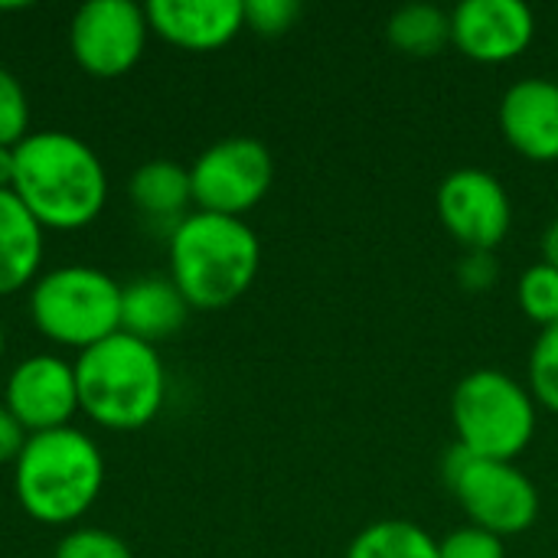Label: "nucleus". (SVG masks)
<instances>
[{
  "instance_id": "5701e85b",
  "label": "nucleus",
  "mask_w": 558,
  "mask_h": 558,
  "mask_svg": "<svg viewBox=\"0 0 558 558\" xmlns=\"http://www.w3.org/2000/svg\"><path fill=\"white\" fill-rule=\"evenodd\" d=\"M438 556L441 558H507L504 539L481 530V526H464L448 533L438 543Z\"/></svg>"
},
{
  "instance_id": "aec40b11",
  "label": "nucleus",
  "mask_w": 558,
  "mask_h": 558,
  "mask_svg": "<svg viewBox=\"0 0 558 558\" xmlns=\"http://www.w3.org/2000/svg\"><path fill=\"white\" fill-rule=\"evenodd\" d=\"M517 301H520V311L539 324L543 330L546 327H556L558 324V271L553 265L539 262V265H530L523 275H520V284H517Z\"/></svg>"
},
{
  "instance_id": "f03ea898",
  "label": "nucleus",
  "mask_w": 558,
  "mask_h": 558,
  "mask_svg": "<svg viewBox=\"0 0 558 558\" xmlns=\"http://www.w3.org/2000/svg\"><path fill=\"white\" fill-rule=\"evenodd\" d=\"M262 262L252 226L235 216L190 213L170 235V281L190 307L216 311L239 301Z\"/></svg>"
},
{
  "instance_id": "bb28decb",
  "label": "nucleus",
  "mask_w": 558,
  "mask_h": 558,
  "mask_svg": "<svg viewBox=\"0 0 558 558\" xmlns=\"http://www.w3.org/2000/svg\"><path fill=\"white\" fill-rule=\"evenodd\" d=\"M26 438H23V425L10 415L7 405H0V464L10 458H20Z\"/></svg>"
},
{
  "instance_id": "393cba45",
  "label": "nucleus",
  "mask_w": 558,
  "mask_h": 558,
  "mask_svg": "<svg viewBox=\"0 0 558 558\" xmlns=\"http://www.w3.org/2000/svg\"><path fill=\"white\" fill-rule=\"evenodd\" d=\"M56 558H131V549L105 530H75L59 543Z\"/></svg>"
},
{
  "instance_id": "c756f323",
  "label": "nucleus",
  "mask_w": 558,
  "mask_h": 558,
  "mask_svg": "<svg viewBox=\"0 0 558 558\" xmlns=\"http://www.w3.org/2000/svg\"><path fill=\"white\" fill-rule=\"evenodd\" d=\"M0 353H3V327H0Z\"/></svg>"
},
{
  "instance_id": "f257e3e1",
  "label": "nucleus",
  "mask_w": 558,
  "mask_h": 558,
  "mask_svg": "<svg viewBox=\"0 0 558 558\" xmlns=\"http://www.w3.org/2000/svg\"><path fill=\"white\" fill-rule=\"evenodd\" d=\"M10 190L39 226L82 229L105 209L108 177L85 141L65 131H36L13 147Z\"/></svg>"
},
{
  "instance_id": "412c9836",
  "label": "nucleus",
  "mask_w": 558,
  "mask_h": 558,
  "mask_svg": "<svg viewBox=\"0 0 558 558\" xmlns=\"http://www.w3.org/2000/svg\"><path fill=\"white\" fill-rule=\"evenodd\" d=\"M530 392L539 405L558 412V324L546 327L530 350Z\"/></svg>"
},
{
  "instance_id": "ddd939ff",
  "label": "nucleus",
  "mask_w": 558,
  "mask_h": 558,
  "mask_svg": "<svg viewBox=\"0 0 558 558\" xmlns=\"http://www.w3.org/2000/svg\"><path fill=\"white\" fill-rule=\"evenodd\" d=\"M500 131L526 160H558V82L543 75L513 82L500 101Z\"/></svg>"
},
{
  "instance_id": "f3484780",
  "label": "nucleus",
  "mask_w": 558,
  "mask_h": 558,
  "mask_svg": "<svg viewBox=\"0 0 558 558\" xmlns=\"http://www.w3.org/2000/svg\"><path fill=\"white\" fill-rule=\"evenodd\" d=\"M386 33L399 52L428 59L451 43V13L435 3H405L389 16Z\"/></svg>"
},
{
  "instance_id": "39448f33",
  "label": "nucleus",
  "mask_w": 558,
  "mask_h": 558,
  "mask_svg": "<svg viewBox=\"0 0 558 558\" xmlns=\"http://www.w3.org/2000/svg\"><path fill=\"white\" fill-rule=\"evenodd\" d=\"M451 425L468 454L513 461L536 435V399L500 369H474L451 392Z\"/></svg>"
},
{
  "instance_id": "a211bd4d",
  "label": "nucleus",
  "mask_w": 558,
  "mask_h": 558,
  "mask_svg": "<svg viewBox=\"0 0 558 558\" xmlns=\"http://www.w3.org/2000/svg\"><path fill=\"white\" fill-rule=\"evenodd\" d=\"M347 558H441L438 543L409 520L369 523L347 549Z\"/></svg>"
},
{
  "instance_id": "9d476101",
  "label": "nucleus",
  "mask_w": 558,
  "mask_h": 558,
  "mask_svg": "<svg viewBox=\"0 0 558 558\" xmlns=\"http://www.w3.org/2000/svg\"><path fill=\"white\" fill-rule=\"evenodd\" d=\"M438 219L468 252H494L510 235L513 203L494 173L461 167L438 186Z\"/></svg>"
},
{
  "instance_id": "7ed1b4c3",
  "label": "nucleus",
  "mask_w": 558,
  "mask_h": 558,
  "mask_svg": "<svg viewBox=\"0 0 558 558\" xmlns=\"http://www.w3.org/2000/svg\"><path fill=\"white\" fill-rule=\"evenodd\" d=\"M72 369L78 409L101 428H144L163 405L167 376L154 343H144L124 330L82 350Z\"/></svg>"
},
{
  "instance_id": "6e6552de",
  "label": "nucleus",
  "mask_w": 558,
  "mask_h": 558,
  "mask_svg": "<svg viewBox=\"0 0 558 558\" xmlns=\"http://www.w3.org/2000/svg\"><path fill=\"white\" fill-rule=\"evenodd\" d=\"M275 180V160L255 137H226L203 150L190 167L193 203L203 213L242 219L255 209Z\"/></svg>"
},
{
  "instance_id": "a878e982",
  "label": "nucleus",
  "mask_w": 558,
  "mask_h": 558,
  "mask_svg": "<svg viewBox=\"0 0 558 558\" xmlns=\"http://www.w3.org/2000/svg\"><path fill=\"white\" fill-rule=\"evenodd\" d=\"M458 275H461L468 291H487L497 281V262H494L490 252H468Z\"/></svg>"
},
{
  "instance_id": "20e7f679",
  "label": "nucleus",
  "mask_w": 558,
  "mask_h": 558,
  "mask_svg": "<svg viewBox=\"0 0 558 558\" xmlns=\"http://www.w3.org/2000/svg\"><path fill=\"white\" fill-rule=\"evenodd\" d=\"M105 461L98 445L78 428L29 435L16 458V497L39 523H72L101 494Z\"/></svg>"
},
{
  "instance_id": "6ab92c4d",
  "label": "nucleus",
  "mask_w": 558,
  "mask_h": 558,
  "mask_svg": "<svg viewBox=\"0 0 558 558\" xmlns=\"http://www.w3.org/2000/svg\"><path fill=\"white\" fill-rule=\"evenodd\" d=\"M131 196L150 216H177L193 199L190 170L173 160H150L131 177Z\"/></svg>"
},
{
  "instance_id": "dca6fc26",
  "label": "nucleus",
  "mask_w": 558,
  "mask_h": 558,
  "mask_svg": "<svg viewBox=\"0 0 558 558\" xmlns=\"http://www.w3.org/2000/svg\"><path fill=\"white\" fill-rule=\"evenodd\" d=\"M43 258V226L13 190H0V294L26 288Z\"/></svg>"
},
{
  "instance_id": "423d86ee",
  "label": "nucleus",
  "mask_w": 558,
  "mask_h": 558,
  "mask_svg": "<svg viewBox=\"0 0 558 558\" xmlns=\"http://www.w3.org/2000/svg\"><path fill=\"white\" fill-rule=\"evenodd\" d=\"M121 291L98 268L65 265L36 281L29 311L43 337L88 350L121 330Z\"/></svg>"
},
{
  "instance_id": "cd10ccee",
  "label": "nucleus",
  "mask_w": 558,
  "mask_h": 558,
  "mask_svg": "<svg viewBox=\"0 0 558 558\" xmlns=\"http://www.w3.org/2000/svg\"><path fill=\"white\" fill-rule=\"evenodd\" d=\"M543 262L558 271V219H553L543 232Z\"/></svg>"
},
{
  "instance_id": "b1692460",
  "label": "nucleus",
  "mask_w": 558,
  "mask_h": 558,
  "mask_svg": "<svg viewBox=\"0 0 558 558\" xmlns=\"http://www.w3.org/2000/svg\"><path fill=\"white\" fill-rule=\"evenodd\" d=\"M245 26H252L262 36H281L294 26L301 16L298 0H245Z\"/></svg>"
},
{
  "instance_id": "f8f14e48",
  "label": "nucleus",
  "mask_w": 558,
  "mask_h": 558,
  "mask_svg": "<svg viewBox=\"0 0 558 558\" xmlns=\"http://www.w3.org/2000/svg\"><path fill=\"white\" fill-rule=\"evenodd\" d=\"M7 409L23 432L65 428L78 409L75 369L59 356H29L7 379Z\"/></svg>"
},
{
  "instance_id": "9b49d317",
  "label": "nucleus",
  "mask_w": 558,
  "mask_h": 558,
  "mask_svg": "<svg viewBox=\"0 0 558 558\" xmlns=\"http://www.w3.org/2000/svg\"><path fill=\"white\" fill-rule=\"evenodd\" d=\"M536 36V16L523 0H464L451 10V43L474 62H510Z\"/></svg>"
},
{
  "instance_id": "4be33fe9",
  "label": "nucleus",
  "mask_w": 558,
  "mask_h": 558,
  "mask_svg": "<svg viewBox=\"0 0 558 558\" xmlns=\"http://www.w3.org/2000/svg\"><path fill=\"white\" fill-rule=\"evenodd\" d=\"M29 124V105L23 85L0 69V147H16L26 137Z\"/></svg>"
},
{
  "instance_id": "4468645a",
  "label": "nucleus",
  "mask_w": 558,
  "mask_h": 558,
  "mask_svg": "<svg viewBox=\"0 0 558 558\" xmlns=\"http://www.w3.org/2000/svg\"><path fill=\"white\" fill-rule=\"evenodd\" d=\"M144 13L154 33L190 52L219 49L245 26L242 0H150Z\"/></svg>"
},
{
  "instance_id": "2eb2a0df",
  "label": "nucleus",
  "mask_w": 558,
  "mask_h": 558,
  "mask_svg": "<svg viewBox=\"0 0 558 558\" xmlns=\"http://www.w3.org/2000/svg\"><path fill=\"white\" fill-rule=\"evenodd\" d=\"M186 298L163 278H141L121 291V330L144 343L177 333L186 324Z\"/></svg>"
},
{
  "instance_id": "1a4fd4ad",
  "label": "nucleus",
  "mask_w": 558,
  "mask_h": 558,
  "mask_svg": "<svg viewBox=\"0 0 558 558\" xmlns=\"http://www.w3.org/2000/svg\"><path fill=\"white\" fill-rule=\"evenodd\" d=\"M147 29L150 23L144 7L131 0H88L72 16V56L98 78L124 75L141 59Z\"/></svg>"
},
{
  "instance_id": "c85d7f7f",
  "label": "nucleus",
  "mask_w": 558,
  "mask_h": 558,
  "mask_svg": "<svg viewBox=\"0 0 558 558\" xmlns=\"http://www.w3.org/2000/svg\"><path fill=\"white\" fill-rule=\"evenodd\" d=\"M13 186V147H0V190Z\"/></svg>"
},
{
  "instance_id": "0eeeda50",
  "label": "nucleus",
  "mask_w": 558,
  "mask_h": 558,
  "mask_svg": "<svg viewBox=\"0 0 558 558\" xmlns=\"http://www.w3.org/2000/svg\"><path fill=\"white\" fill-rule=\"evenodd\" d=\"M445 481L471 526L494 536H520L539 520V490L513 461H487L454 445L445 458Z\"/></svg>"
}]
</instances>
